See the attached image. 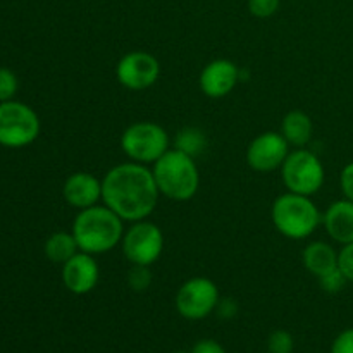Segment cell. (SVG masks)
<instances>
[{"label":"cell","instance_id":"ba28073f","mask_svg":"<svg viewBox=\"0 0 353 353\" xmlns=\"http://www.w3.org/2000/svg\"><path fill=\"white\" fill-rule=\"evenodd\" d=\"M164 250V234L161 228L148 221H137L123 236V252L133 265L155 264Z\"/></svg>","mask_w":353,"mask_h":353},{"label":"cell","instance_id":"277c9868","mask_svg":"<svg viewBox=\"0 0 353 353\" xmlns=\"http://www.w3.org/2000/svg\"><path fill=\"white\" fill-rule=\"evenodd\" d=\"M323 221L316 203L305 195L285 193L278 196L272 205V223L276 230L292 240H303L310 236Z\"/></svg>","mask_w":353,"mask_h":353},{"label":"cell","instance_id":"603a6c76","mask_svg":"<svg viewBox=\"0 0 353 353\" xmlns=\"http://www.w3.org/2000/svg\"><path fill=\"white\" fill-rule=\"evenodd\" d=\"M128 281H130L131 288L137 290V292H141V290H147L148 286H150L152 276L145 265H133V269L130 271Z\"/></svg>","mask_w":353,"mask_h":353},{"label":"cell","instance_id":"9a60e30c","mask_svg":"<svg viewBox=\"0 0 353 353\" xmlns=\"http://www.w3.org/2000/svg\"><path fill=\"white\" fill-rule=\"evenodd\" d=\"M324 228L334 241L341 245L353 243V202L336 200L327 207L323 216Z\"/></svg>","mask_w":353,"mask_h":353},{"label":"cell","instance_id":"d6986e66","mask_svg":"<svg viewBox=\"0 0 353 353\" xmlns=\"http://www.w3.org/2000/svg\"><path fill=\"white\" fill-rule=\"evenodd\" d=\"M205 147V134L196 128H185L176 137V148L188 155H196Z\"/></svg>","mask_w":353,"mask_h":353},{"label":"cell","instance_id":"7402d4cb","mask_svg":"<svg viewBox=\"0 0 353 353\" xmlns=\"http://www.w3.org/2000/svg\"><path fill=\"white\" fill-rule=\"evenodd\" d=\"M17 90V78L12 71L2 68L0 69V100L9 102Z\"/></svg>","mask_w":353,"mask_h":353},{"label":"cell","instance_id":"8fae6325","mask_svg":"<svg viewBox=\"0 0 353 353\" xmlns=\"http://www.w3.org/2000/svg\"><path fill=\"white\" fill-rule=\"evenodd\" d=\"M288 145L281 133L268 131L259 134L247 148L248 165L259 172H269L281 168L290 154Z\"/></svg>","mask_w":353,"mask_h":353},{"label":"cell","instance_id":"e0dca14e","mask_svg":"<svg viewBox=\"0 0 353 353\" xmlns=\"http://www.w3.org/2000/svg\"><path fill=\"white\" fill-rule=\"evenodd\" d=\"M314 133L312 119L302 110H292L281 123V134L293 147H305Z\"/></svg>","mask_w":353,"mask_h":353},{"label":"cell","instance_id":"4316f807","mask_svg":"<svg viewBox=\"0 0 353 353\" xmlns=\"http://www.w3.org/2000/svg\"><path fill=\"white\" fill-rule=\"evenodd\" d=\"M340 183H341V190H343L345 196L353 202V162H350V164H347L343 168Z\"/></svg>","mask_w":353,"mask_h":353},{"label":"cell","instance_id":"2e32d148","mask_svg":"<svg viewBox=\"0 0 353 353\" xmlns=\"http://www.w3.org/2000/svg\"><path fill=\"white\" fill-rule=\"evenodd\" d=\"M302 259L307 271L316 276V278H321V276L338 269L336 250L330 243H324V241H314V243L307 245Z\"/></svg>","mask_w":353,"mask_h":353},{"label":"cell","instance_id":"cb8c5ba5","mask_svg":"<svg viewBox=\"0 0 353 353\" xmlns=\"http://www.w3.org/2000/svg\"><path fill=\"white\" fill-rule=\"evenodd\" d=\"M279 9V0H248V10L255 17H271Z\"/></svg>","mask_w":353,"mask_h":353},{"label":"cell","instance_id":"3957f363","mask_svg":"<svg viewBox=\"0 0 353 353\" xmlns=\"http://www.w3.org/2000/svg\"><path fill=\"white\" fill-rule=\"evenodd\" d=\"M154 178L161 195L176 202L190 200L200 185V174L192 155L178 150H168L154 162Z\"/></svg>","mask_w":353,"mask_h":353},{"label":"cell","instance_id":"ac0fdd59","mask_svg":"<svg viewBox=\"0 0 353 353\" xmlns=\"http://www.w3.org/2000/svg\"><path fill=\"white\" fill-rule=\"evenodd\" d=\"M78 250L79 247L74 234L64 233V231L54 233L45 243V255L48 257V261L55 262V264H65L69 259L78 254Z\"/></svg>","mask_w":353,"mask_h":353},{"label":"cell","instance_id":"7a4b0ae2","mask_svg":"<svg viewBox=\"0 0 353 353\" xmlns=\"http://www.w3.org/2000/svg\"><path fill=\"white\" fill-rule=\"evenodd\" d=\"M72 234L81 252L105 254L123 240V219L107 205L88 207L76 216Z\"/></svg>","mask_w":353,"mask_h":353},{"label":"cell","instance_id":"9c48e42d","mask_svg":"<svg viewBox=\"0 0 353 353\" xmlns=\"http://www.w3.org/2000/svg\"><path fill=\"white\" fill-rule=\"evenodd\" d=\"M219 303V290L207 278H193L183 283L176 295V309L185 319H205Z\"/></svg>","mask_w":353,"mask_h":353},{"label":"cell","instance_id":"4fadbf2b","mask_svg":"<svg viewBox=\"0 0 353 353\" xmlns=\"http://www.w3.org/2000/svg\"><path fill=\"white\" fill-rule=\"evenodd\" d=\"M62 281L74 295L90 293L99 283V264L92 254L78 252L74 257L62 264Z\"/></svg>","mask_w":353,"mask_h":353},{"label":"cell","instance_id":"52a82bcc","mask_svg":"<svg viewBox=\"0 0 353 353\" xmlns=\"http://www.w3.org/2000/svg\"><path fill=\"white\" fill-rule=\"evenodd\" d=\"M40 134V119L33 109L21 102L0 105V143L6 147H24Z\"/></svg>","mask_w":353,"mask_h":353},{"label":"cell","instance_id":"484cf974","mask_svg":"<svg viewBox=\"0 0 353 353\" xmlns=\"http://www.w3.org/2000/svg\"><path fill=\"white\" fill-rule=\"evenodd\" d=\"M331 353H353V327L341 331L333 341Z\"/></svg>","mask_w":353,"mask_h":353},{"label":"cell","instance_id":"5bb4252c","mask_svg":"<svg viewBox=\"0 0 353 353\" xmlns=\"http://www.w3.org/2000/svg\"><path fill=\"white\" fill-rule=\"evenodd\" d=\"M62 193L69 205L85 210L102 199V181L90 172H74L65 179Z\"/></svg>","mask_w":353,"mask_h":353},{"label":"cell","instance_id":"83f0119b","mask_svg":"<svg viewBox=\"0 0 353 353\" xmlns=\"http://www.w3.org/2000/svg\"><path fill=\"white\" fill-rule=\"evenodd\" d=\"M192 353H226L224 348L221 347L217 341L214 340H200L199 343L193 347Z\"/></svg>","mask_w":353,"mask_h":353},{"label":"cell","instance_id":"8992f818","mask_svg":"<svg viewBox=\"0 0 353 353\" xmlns=\"http://www.w3.org/2000/svg\"><path fill=\"white\" fill-rule=\"evenodd\" d=\"M283 183L288 192L310 196L321 190L324 183V168L314 152L299 148L290 152L281 165Z\"/></svg>","mask_w":353,"mask_h":353},{"label":"cell","instance_id":"44dd1931","mask_svg":"<svg viewBox=\"0 0 353 353\" xmlns=\"http://www.w3.org/2000/svg\"><path fill=\"white\" fill-rule=\"evenodd\" d=\"M317 279H319L321 288L327 293L341 292V290L345 288V285L348 283V279L345 278L343 272L340 271V268L334 269V271H331V272H327V274L321 276V278H317Z\"/></svg>","mask_w":353,"mask_h":353},{"label":"cell","instance_id":"30bf717a","mask_svg":"<svg viewBox=\"0 0 353 353\" xmlns=\"http://www.w3.org/2000/svg\"><path fill=\"white\" fill-rule=\"evenodd\" d=\"M161 74L159 61L143 50L124 55L116 68L117 81L128 90H145L154 85Z\"/></svg>","mask_w":353,"mask_h":353},{"label":"cell","instance_id":"5b68a950","mask_svg":"<svg viewBox=\"0 0 353 353\" xmlns=\"http://www.w3.org/2000/svg\"><path fill=\"white\" fill-rule=\"evenodd\" d=\"M123 152L138 164H154L169 150V134L150 121L131 124L121 137Z\"/></svg>","mask_w":353,"mask_h":353},{"label":"cell","instance_id":"6da1fadb","mask_svg":"<svg viewBox=\"0 0 353 353\" xmlns=\"http://www.w3.org/2000/svg\"><path fill=\"white\" fill-rule=\"evenodd\" d=\"M159 195L154 172L138 162L116 165L102 179L103 203L123 221L137 223L150 216Z\"/></svg>","mask_w":353,"mask_h":353},{"label":"cell","instance_id":"7c38bea8","mask_svg":"<svg viewBox=\"0 0 353 353\" xmlns=\"http://www.w3.org/2000/svg\"><path fill=\"white\" fill-rule=\"evenodd\" d=\"M240 81V69L228 59H216L209 62L200 72V90L210 99H223L233 92Z\"/></svg>","mask_w":353,"mask_h":353},{"label":"cell","instance_id":"f1b7e54d","mask_svg":"<svg viewBox=\"0 0 353 353\" xmlns=\"http://www.w3.org/2000/svg\"><path fill=\"white\" fill-rule=\"evenodd\" d=\"M217 309H219V314L223 317H233L234 314H236V303L230 299L223 300V302L219 300V303H217Z\"/></svg>","mask_w":353,"mask_h":353},{"label":"cell","instance_id":"d4e9b609","mask_svg":"<svg viewBox=\"0 0 353 353\" xmlns=\"http://www.w3.org/2000/svg\"><path fill=\"white\" fill-rule=\"evenodd\" d=\"M338 268L343 272L345 278L353 283V243L343 245L338 254Z\"/></svg>","mask_w":353,"mask_h":353},{"label":"cell","instance_id":"ffe728a7","mask_svg":"<svg viewBox=\"0 0 353 353\" xmlns=\"http://www.w3.org/2000/svg\"><path fill=\"white\" fill-rule=\"evenodd\" d=\"M269 352L271 353H292L293 352V338L288 331L278 330L271 333L268 341Z\"/></svg>","mask_w":353,"mask_h":353}]
</instances>
